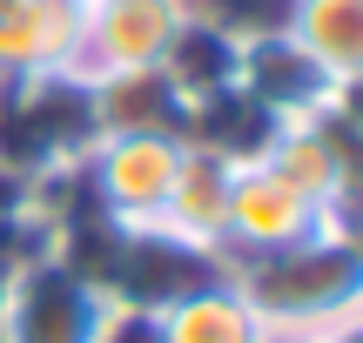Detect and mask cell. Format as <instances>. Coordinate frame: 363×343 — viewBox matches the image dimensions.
Instances as JSON below:
<instances>
[{"mask_svg":"<svg viewBox=\"0 0 363 343\" xmlns=\"http://www.w3.org/2000/svg\"><path fill=\"white\" fill-rule=\"evenodd\" d=\"M289 34L330 67V81L363 74V0H296Z\"/></svg>","mask_w":363,"mask_h":343,"instance_id":"4fadbf2b","label":"cell"},{"mask_svg":"<svg viewBox=\"0 0 363 343\" xmlns=\"http://www.w3.org/2000/svg\"><path fill=\"white\" fill-rule=\"evenodd\" d=\"M175 169H182V142L169 135H101L94 155L81 162V182H88L94 209L115 215L121 229H162Z\"/></svg>","mask_w":363,"mask_h":343,"instance_id":"3957f363","label":"cell"},{"mask_svg":"<svg viewBox=\"0 0 363 343\" xmlns=\"http://www.w3.org/2000/svg\"><path fill=\"white\" fill-rule=\"evenodd\" d=\"M229 88H242L269 121H316L330 101H337L330 67L316 61L296 34H269V40L235 47V81Z\"/></svg>","mask_w":363,"mask_h":343,"instance_id":"8992f818","label":"cell"},{"mask_svg":"<svg viewBox=\"0 0 363 343\" xmlns=\"http://www.w3.org/2000/svg\"><path fill=\"white\" fill-rule=\"evenodd\" d=\"M316 343H363V310H357V317H343L337 330H323Z\"/></svg>","mask_w":363,"mask_h":343,"instance_id":"d6986e66","label":"cell"},{"mask_svg":"<svg viewBox=\"0 0 363 343\" xmlns=\"http://www.w3.org/2000/svg\"><path fill=\"white\" fill-rule=\"evenodd\" d=\"M229 189H235V162L208 155V148H182V169L169 189V209H162V229L182 236L189 249L222 256V236H229Z\"/></svg>","mask_w":363,"mask_h":343,"instance_id":"30bf717a","label":"cell"},{"mask_svg":"<svg viewBox=\"0 0 363 343\" xmlns=\"http://www.w3.org/2000/svg\"><path fill=\"white\" fill-rule=\"evenodd\" d=\"M262 343H316V337H283V330H269V337H262Z\"/></svg>","mask_w":363,"mask_h":343,"instance_id":"ffe728a7","label":"cell"},{"mask_svg":"<svg viewBox=\"0 0 363 343\" xmlns=\"http://www.w3.org/2000/svg\"><path fill=\"white\" fill-rule=\"evenodd\" d=\"M182 7H189V21H202L208 34H222L229 47H249V40L289 34L296 0H182Z\"/></svg>","mask_w":363,"mask_h":343,"instance_id":"2e32d148","label":"cell"},{"mask_svg":"<svg viewBox=\"0 0 363 343\" xmlns=\"http://www.w3.org/2000/svg\"><path fill=\"white\" fill-rule=\"evenodd\" d=\"M81 7H88V0H81Z\"/></svg>","mask_w":363,"mask_h":343,"instance_id":"603a6c76","label":"cell"},{"mask_svg":"<svg viewBox=\"0 0 363 343\" xmlns=\"http://www.w3.org/2000/svg\"><path fill=\"white\" fill-rule=\"evenodd\" d=\"M276 128H283V121H269L242 88H216V94H202V101H189V115H182V148H208V155L235 162V169H256V162L269 155Z\"/></svg>","mask_w":363,"mask_h":343,"instance_id":"8fae6325","label":"cell"},{"mask_svg":"<svg viewBox=\"0 0 363 343\" xmlns=\"http://www.w3.org/2000/svg\"><path fill=\"white\" fill-rule=\"evenodd\" d=\"M262 169L283 175L296 196H310L316 209L330 215V202H337V162H330L323 121H283L276 142H269V155H262Z\"/></svg>","mask_w":363,"mask_h":343,"instance_id":"5bb4252c","label":"cell"},{"mask_svg":"<svg viewBox=\"0 0 363 343\" xmlns=\"http://www.w3.org/2000/svg\"><path fill=\"white\" fill-rule=\"evenodd\" d=\"M162 74L175 81L182 101H202V94H216V88L235 81V47L222 34H208L202 21H182V34L169 40V54H162Z\"/></svg>","mask_w":363,"mask_h":343,"instance_id":"9a60e30c","label":"cell"},{"mask_svg":"<svg viewBox=\"0 0 363 343\" xmlns=\"http://www.w3.org/2000/svg\"><path fill=\"white\" fill-rule=\"evenodd\" d=\"M323 223H330V215L316 209L310 196H296V189H289L283 175H269L262 162H256V169H235L222 263H229V256H256V249H289V242L316 236Z\"/></svg>","mask_w":363,"mask_h":343,"instance_id":"52a82bcc","label":"cell"},{"mask_svg":"<svg viewBox=\"0 0 363 343\" xmlns=\"http://www.w3.org/2000/svg\"><path fill=\"white\" fill-rule=\"evenodd\" d=\"M94 343H169V337H162V310L108 303L101 323H94Z\"/></svg>","mask_w":363,"mask_h":343,"instance_id":"e0dca14e","label":"cell"},{"mask_svg":"<svg viewBox=\"0 0 363 343\" xmlns=\"http://www.w3.org/2000/svg\"><path fill=\"white\" fill-rule=\"evenodd\" d=\"M162 337L169 343H262L269 330L249 310V296L229 276H216V283H202V290H189L182 303L162 310Z\"/></svg>","mask_w":363,"mask_h":343,"instance_id":"7c38bea8","label":"cell"},{"mask_svg":"<svg viewBox=\"0 0 363 343\" xmlns=\"http://www.w3.org/2000/svg\"><path fill=\"white\" fill-rule=\"evenodd\" d=\"M0 343H7V330H0Z\"/></svg>","mask_w":363,"mask_h":343,"instance_id":"7402d4cb","label":"cell"},{"mask_svg":"<svg viewBox=\"0 0 363 343\" xmlns=\"http://www.w3.org/2000/svg\"><path fill=\"white\" fill-rule=\"evenodd\" d=\"M182 0H88L81 7V54L74 74H121V67H162L169 40L182 34Z\"/></svg>","mask_w":363,"mask_h":343,"instance_id":"277c9868","label":"cell"},{"mask_svg":"<svg viewBox=\"0 0 363 343\" xmlns=\"http://www.w3.org/2000/svg\"><path fill=\"white\" fill-rule=\"evenodd\" d=\"M7 7H13V0H0V13H7Z\"/></svg>","mask_w":363,"mask_h":343,"instance_id":"44dd1931","label":"cell"},{"mask_svg":"<svg viewBox=\"0 0 363 343\" xmlns=\"http://www.w3.org/2000/svg\"><path fill=\"white\" fill-rule=\"evenodd\" d=\"M101 310H108V296L81 269H67L48 242L21 249L0 269V330H7V343H94Z\"/></svg>","mask_w":363,"mask_h":343,"instance_id":"7a4b0ae2","label":"cell"},{"mask_svg":"<svg viewBox=\"0 0 363 343\" xmlns=\"http://www.w3.org/2000/svg\"><path fill=\"white\" fill-rule=\"evenodd\" d=\"M216 276H229L222 256L189 249L169 229H128L121 249H115V269H108V283H101V296L108 303H135V310H169L189 290L216 283Z\"/></svg>","mask_w":363,"mask_h":343,"instance_id":"5b68a950","label":"cell"},{"mask_svg":"<svg viewBox=\"0 0 363 343\" xmlns=\"http://www.w3.org/2000/svg\"><path fill=\"white\" fill-rule=\"evenodd\" d=\"M94 128L101 135H169L182 142V115L189 101L175 94V81L162 67H121V74H88Z\"/></svg>","mask_w":363,"mask_h":343,"instance_id":"9c48e42d","label":"cell"},{"mask_svg":"<svg viewBox=\"0 0 363 343\" xmlns=\"http://www.w3.org/2000/svg\"><path fill=\"white\" fill-rule=\"evenodd\" d=\"M222 269L249 296L262 330H283V337H323L363 310V242L337 223H323L316 236L289 242V249L229 256Z\"/></svg>","mask_w":363,"mask_h":343,"instance_id":"6da1fadb","label":"cell"},{"mask_svg":"<svg viewBox=\"0 0 363 343\" xmlns=\"http://www.w3.org/2000/svg\"><path fill=\"white\" fill-rule=\"evenodd\" d=\"M81 54V0H13L0 13V81L54 74Z\"/></svg>","mask_w":363,"mask_h":343,"instance_id":"ba28073f","label":"cell"},{"mask_svg":"<svg viewBox=\"0 0 363 343\" xmlns=\"http://www.w3.org/2000/svg\"><path fill=\"white\" fill-rule=\"evenodd\" d=\"M330 115H343V121H357V128H363V74L337 81V101H330Z\"/></svg>","mask_w":363,"mask_h":343,"instance_id":"ac0fdd59","label":"cell"}]
</instances>
